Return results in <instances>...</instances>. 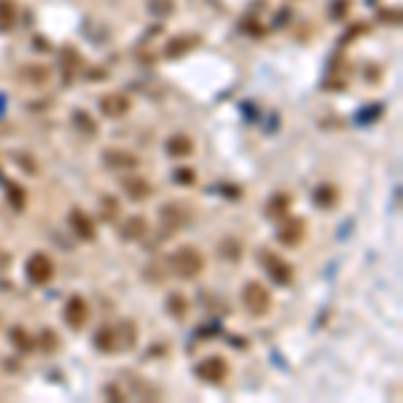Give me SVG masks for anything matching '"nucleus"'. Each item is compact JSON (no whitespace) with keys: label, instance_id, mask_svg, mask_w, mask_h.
I'll list each match as a JSON object with an SVG mask.
<instances>
[{"label":"nucleus","instance_id":"9b49d317","mask_svg":"<svg viewBox=\"0 0 403 403\" xmlns=\"http://www.w3.org/2000/svg\"><path fill=\"white\" fill-rule=\"evenodd\" d=\"M159 215H161V224H164V228H167V231L183 228V224L188 221V213H186V207H183V204H173V202H170V204H164Z\"/></svg>","mask_w":403,"mask_h":403},{"label":"nucleus","instance_id":"a211bd4d","mask_svg":"<svg viewBox=\"0 0 403 403\" xmlns=\"http://www.w3.org/2000/svg\"><path fill=\"white\" fill-rule=\"evenodd\" d=\"M19 81H25L30 86H43L49 81V68H43V65H27V68L19 70Z\"/></svg>","mask_w":403,"mask_h":403},{"label":"nucleus","instance_id":"0eeeda50","mask_svg":"<svg viewBox=\"0 0 403 403\" xmlns=\"http://www.w3.org/2000/svg\"><path fill=\"white\" fill-rule=\"evenodd\" d=\"M102 164L108 170H135L140 164V159L124 148H108V151H102Z\"/></svg>","mask_w":403,"mask_h":403},{"label":"nucleus","instance_id":"b1692460","mask_svg":"<svg viewBox=\"0 0 403 403\" xmlns=\"http://www.w3.org/2000/svg\"><path fill=\"white\" fill-rule=\"evenodd\" d=\"M167 312L175 317V320H183L188 315V302L180 296V293H170L167 296Z\"/></svg>","mask_w":403,"mask_h":403},{"label":"nucleus","instance_id":"c85d7f7f","mask_svg":"<svg viewBox=\"0 0 403 403\" xmlns=\"http://www.w3.org/2000/svg\"><path fill=\"white\" fill-rule=\"evenodd\" d=\"M41 347H43L46 353H54V350L59 347V342H57V333H54V331H43V333H41Z\"/></svg>","mask_w":403,"mask_h":403},{"label":"nucleus","instance_id":"7ed1b4c3","mask_svg":"<svg viewBox=\"0 0 403 403\" xmlns=\"http://www.w3.org/2000/svg\"><path fill=\"white\" fill-rule=\"evenodd\" d=\"M25 272H27V279H30L32 285H46V282H51V277H54V261H51L46 253H32V255L27 258Z\"/></svg>","mask_w":403,"mask_h":403},{"label":"nucleus","instance_id":"39448f33","mask_svg":"<svg viewBox=\"0 0 403 403\" xmlns=\"http://www.w3.org/2000/svg\"><path fill=\"white\" fill-rule=\"evenodd\" d=\"M304 234H306V221L304 218H282V226L277 228V239L282 245H288V248H293V245H299L304 239Z\"/></svg>","mask_w":403,"mask_h":403},{"label":"nucleus","instance_id":"f03ea898","mask_svg":"<svg viewBox=\"0 0 403 403\" xmlns=\"http://www.w3.org/2000/svg\"><path fill=\"white\" fill-rule=\"evenodd\" d=\"M242 306L248 309V315H253V317H264L272 309V293L264 288V282L250 279L242 288Z\"/></svg>","mask_w":403,"mask_h":403},{"label":"nucleus","instance_id":"1a4fd4ad","mask_svg":"<svg viewBox=\"0 0 403 403\" xmlns=\"http://www.w3.org/2000/svg\"><path fill=\"white\" fill-rule=\"evenodd\" d=\"M129 108H132V102L124 95H102L100 97V110L108 119H121L129 113Z\"/></svg>","mask_w":403,"mask_h":403},{"label":"nucleus","instance_id":"cd10ccee","mask_svg":"<svg viewBox=\"0 0 403 403\" xmlns=\"http://www.w3.org/2000/svg\"><path fill=\"white\" fill-rule=\"evenodd\" d=\"M116 215H119V199L102 197V218H105V221H113Z\"/></svg>","mask_w":403,"mask_h":403},{"label":"nucleus","instance_id":"423d86ee","mask_svg":"<svg viewBox=\"0 0 403 403\" xmlns=\"http://www.w3.org/2000/svg\"><path fill=\"white\" fill-rule=\"evenodd\" d=\"M228 374V366L224 357H218V355H213V357H204L199 366H197V377L204 379V382H213V384H218V382H224Z\"/></svg>","mask_w":403,"mask_h":403},{"label":"nucleus","instance_id":"bb28decb","mask_svg":"<svg viewBox=\"0 0 403 403\" xmlns=\"http://www.w3.org/2000/svg\"><path fill=\"white\" fill-rule=\"evenodd\" d=\"M148 8L156 17H170L175 11V0H148Z\"/></svg>","mask_w":403,"mask_h":403},{"label":"nucleus","instance_id":"20e7f679","mask_svg":"<svg viewBox=\"0 0 403 403\" xmlns=\"http://www.w3.org/2000/svg\"><path fill=\"white\" fill-rule=\"evenodd\" d=\"M258 258H261L264 269L269 272V277L275 279L277 285H291V282H293V266H291L285 258H279V255H275V253H269V250H264Z\"/></svg>","mask_w":403,"mask_h":403},{"label":"nucleus","instance_id":"dca6fc26","mask_svg":"<svg viewBox=\"0 0 403 403\" xmlns=\"http://www.w3.org/2000/svg\"><path fill=\"white\" fill-rule=\"evenodd\" d=\"M113 331H116V350H132L137 344V328L132 323L113 326Z\"/></svg>","mask_w":403,"mask_h":403},{"label":"nucleus","instance_id":"393cba45","mask_svg":"<svg viewBox=\"0 0 403 403\" xmlns=\"http://www.w3.org/2000/svg\"><path fill=\"white\" fill-rule=\"evenodd\" d=\"M73 124H76L83 135H97V124H95V119H92L86 110H76V113H73Z\"/></svg>","mask_w":403,"mask_h":403},{"label":"nucleus","instance_id":"ddd939ff","mask_svg":"<svg viewBox=\"0 0 403 403\" xmlns=\"http://www.w3.org/2000/svg\"><path fill=\"white\" fill-rule=\"evenodd\" d=\"M121 188H124V194L129 197V199L135 202H143L151 197V183L146 180V177H124L121 180Z\"/></svg>","mask_w":403,"mask_h":403},{"label":"nucleus","instance_id":"7c9ffc66","mask_svg":"<svg viewBox=\"0 0 403 403\" xmlns=\"http://www.w3.org/2000/svg\"><path fill=\"white\" fill-rule=\"evenodd\" d=\"M344 8H347V3H336V6H333V19H342V17H344V14H342Z\"/></svg>","mask_w":403,"mask_h":403},{"label":"nucleus","instance_id":"f257e3e1","mask_svg":"<svg viewBox=\"0 0 403 403\" xmlns=\"http://www.w3.org/2000/svg\"><path fill=\"white\" fill-rule=\"evenodd\" d=\"M170 272L180 279H194L202 275V269H204V255H202L194 245H183V248H177L173 255H170Z\"/></svg>","mask_w":403,"mask_h":403},{"label":"nucleus","instance_id":"412c9836","mask_svg":"<svg viewBox=\"0 0 403 403\" xmlns=\"http://www.w3.org/2000/svg\"><path fill=\"white\" fill-rule=\"evenodd\" d=\"M95 347L100 353H113L116 350V331H113V326H102L95 333Z\"/></svg>","mask_w":403,"mask_h":403},{"label":"nucleus","instance_id":"a878e982","mask_svg":"<svg viewBox=\"0 0 403 403\" xmlns=\"http://www.w3.org/2000/svg\"><path fill=\"white\" fill-rule=\"evenodd\" d=\"M218 255H224L226 261H237V258H242V245L237 239H224L218 245Z\"/></svg>","mask_w":403,"mask_h":403},{"label":"nucleus","instance_id":"c756f323","mask_svg":"<svg viewBox=\"0 0 403 403\" xmlns=\"http://www.w3.org/2000/svg\"><path fill=\"white\" fill-rule=\"evenodd\" d=\"M175 180H177V183H186V186H191V183H194V173H191V170H177Z\"/></svg>","mask_w":403,"mask_h":403},{"label":"nucleus","instance_id":"f3484780","mask_svg":"<svg viewBox=\"0 0 403 403\" xmlns=\"http://www.w3.org/2000/svg\"><path fill=\"white\" fill-rule=\"evenodd\" d=\"M312 199H315V204H317L320 210H331V207L339 202V191H336L331 183H320V186L315 188Z\"/></svg>","mask_w":403,"mask_h":403},{"label":"nucleus","instance_id":"6ab92c4d","mask_svg":"<svg viewBox=\"0 0 403 403\" xmlns=\"http://www.w3.org/2000/svg\"><path fill=\"white\" fill-rule=\"evenodd\" d=\"M167 153H170V156H177V159L191 156V153H194L191 137H186V135H173V137L167 140Z\"/></svg>","mask_w":403,"mask_h":403},{"label":"nucleus","instance_id":"f8f14e48","mask_svg":"<svg viewBox=\"0 0 403 403\" xmlns=\"http://www.w3.org/2000/svg\"><path fill=\"white\" fill-rule=\"evenodd\" d=\"M119 234H121V239H126V242H137V239H143L148 234V221L143 215H132V218H126L124 224H121Z\"/></svg>","mask_w":403,"mask_h":403},{"label":"nucleus","instance_id":"4468645a","mask_svg":"<svg viewBox=\"0 0 403 403\" xmlns=\"http://www.w3.org/2000/svg\"><path fill=\"white\" fill-rule=\"evenodd\" d=\"M288 210H291V197L288 194H272L266 207H264V215L269 221H282L288 215Z\"/></svg>","mask_w":403,"mask_h":403},{"label":"nucleus","instance_id":"aec40b11","mask_svg":"<svg viewBox=\"0 0 403 403\" xmlns=\"http://www.w3.org/2000/svg\"><path fill=\"white\" fill-rule=\"evenodd\" d=\"M8 342L17 347V353H30V350H35V339H32L22 326H14L8 331Z\"/></svg>","mask_w":403,"mask_h":403},{"label":"nucleus","instance_id":"9d476101","mask_svg":"<svg viewBox=\"0 0 403 403\" xmlns=\"http://www.w3.org/2000/svg\"><path fill=\"white\" fill-rule=\"evenodd\" d=\"M68 224H70V228H73V234H76L78 239H95V224H92V218L83 213V210H78V207H73L70 210V215H68Z\"/></svg>","mask_w":403,"mask_h":403},{"label":"nucleus","instance_id":"2eb2a0df","mask_svg":"<svg viewBox=\"0 0 403 403\" xmlns=\"http://www.w3.org/2000/svg\"><path fill=\"white\" fill-rule=\"evenodd\" d=\"M197 46H199V38H197V35H177V38H173V41L167 43L164 54H167L170 59H177V57L188 54V51L197 49Z\"/></svg>","mask_w":403,"mask_h":403},{"label":"nucleus","instance_id":"5701e85b","mask_svg":"<svg viewBox=\"0 0 403 403\" xmlns=\"http://www.w3.org/2000/svg\"><path fill=\"white\" fill-rule=\"evenodd\" d=\"M14 25H17V8H14V3L11 0H0V32L11 30Z\"/></svg>","mask_w":403,"mask_h":403},{"label":"nucleus","instance_id":"6e6552de","mask_svg":"<svg viewBox=\"0 0 403 403\" xmlns=\"http://www.w3.org/2000/svg\"><path fill=\"white\" fill-rule=\"evenodd\" d=\"M89 320V306L81 296H70V302L65 304V323L70 328H83Z\"/></svg>","mask_w":403,"mask_h":403},{"label":"nucleus","instance_id":"4be33fe9","mask_svg":"<svg viewBox=\"0 0 403 403\" xmlns=\"http://www.w3.org/2000/svg\"><path fill=\"white\" fill-rule=\"evenodd\" d=\"M6 197H8V202H11V207L14 210H25V191H22V186L19 183H14V180H6Z\"/></svg>","mask_w":403,"mask_h":403}]
</instances>
